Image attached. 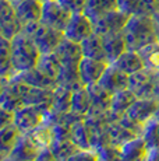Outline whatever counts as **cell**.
<instances>
[{
  "mask_svg": "<svg viewBox=\"0 0 159 161\" xmlns=\"http://www.w3.org/2000/svg\"><path fill=\"white\" fill-rule=\"evenodd\" d=\"M109 64L110 63L106 60L82 58V60L78 64V74H80L81 83L84 86H87V87L92 84H98Z\"/></svg>",
  "mask_w": 159,
  "mask_h": 161,
  "instance_id": "12",
  "label": "cell"
},
{
  "mask_svg": "<svg viewBox=\"0 0 159 161\" xmlns=\"http://www.w3.org/2000/svg\"><path fill=\"white\" fill-rule=\"evenodd\" d=\"M39 148L31 142V139L27 135H21L16 146L11 148V151L0 161H35L39 154Z\"/></svg>",
  "mask_w": 159,
  "mask_h": 161,
  "instance_id": "15",
  "label": "cell"
},
{
  "mask_svg": "<svg viewBox=\"0 0 159 161\" xmlns=\"http://www.w3.org/2000/svg\"><path fill=\"white\" fill-rule=\"evenodd\" d=\"M159 101L156 98H137L127 111V115L145 126L151 119H154L158 109Z\"/></svg>",
  "mask_w": 159,
  "mask_h": 161,
  "instance_id": "14",
  "label": "cell"
},
{
  "mask_svg": "<svg viewBox=\"0 0 159 161\" xmlns=\"http://www.w3.org/2000/svg\"><path fill=\"white\" fill-rule=\"evenodd\" d=\"M35 161H57V160H56V157L52 154V151L49 150V148H46V150L39 151V154L35 158Z\"/></svg>",
  "mask_w": 159,
  "mask_h": 161,
  "instance_id": "39",
  "label": "cell"
},
{
  "mask_svg": "<svg viewBox=\"0 0 159 161\" xmlns=\"http://www.w3.org/2000/svg\"><path fill=\"white\" fill-rule=\"evenodd\" d=\"M140 55L142 58L144 67L151 70L152 73H159V42L146 46L140 51Z\"/></svg>",
  "mask_w": 159,
  "mask_h": 161,
  "instance_id": "33",
  "label": "cell"
},
{
  "mask_svg": "<svg viewBox=\"0 0 159 161\" xmlns=\"http://www.w3.org/2000/svg\"><path fill=\"white\" fill-rule=\"evenodd\" d=\"M158 28H159V27H158ZM158 42H159V34H158Z\"/></svg>",
  "mask_w": 159,
  "mask_h": 161,
  "instance_id": "45",
  "label": "cell"
},
{
  "mask_svg": "<svg viewBox=\"0 0 159 161\" xmlns=\"http://www.w3.org/2000/svg\"><path fill=\"white\" fill-rule=\"evenodd\" d=\"M158 34L159 28L154 15H133L123 30L127 49L136 52L158 42Z\"/></svg>",
  "mask_w": 159,
  "mask_h": 161,
  "instance_id": "1",
  "label": "cell"
},
{
  "mask_svg": "<svg viewBox=\"0 0 159 161\" xmlns=\"http://www.w3.org/2000/svg\"><path fill=\"white\" fill-rule=\"evenodd\" d=\"M71 15L73 14L64 7L62 3H59L57 0H50V2L44 3V6H42L41 23L50 27V28L64 32Z\"/></svg>",
  "mask_w": 159,
  "mask_h": 161,
  "instance_id": "5",
  "label": "cell"
},
{
  "mask_svg": "<svg viewBox=\"0 0 159 161\" xmlns=\"http://www.w3.org/2000/svg\"><path fill=\"white\" fill-rule=\"evenodd\" d=\"M155 2H156V13L154 14V17H155V20H156V24L159 27V0H155Z\"/></svg>",
  "mask_w": 159,
  "mask_h": 161,
  "instance_id": "42",
  "label": "cell"
},
{
  "mask_svg": "<svg viewBox=\"0 0 159 161\" xmlns=\"http://www.w3.org/2000/svg\"><path fill=\"white\" fill-rule=\"evenodd\" d=\"M102 41H103V48H105L106 58H108L109 63H113L124 51H127V45H126V39H124V35H123V31L102 36Z\"/></svg>",
  "mask_w": 159,
  "mask_h": 161,
  "instance_id": "23",
  "label": "cell"
},
{
  "mask_svg": "<svg viewBox=\"0 0 159 161\" xmlns=\"http://www.w3.org/2000/svg\"><path fill=\"white\" fill-rule=\"evenodd\" d=\"M154 119L159 120V104H158V109H156V112H155V116H154Z\"/></svg>",
  "mask_w": 159,
  "mask_h": 161,
  "instance_id": "43",
  "label": "cell"
},
{
  "mask_svg": "<svg viewBox=\"0 0 159 161\" xmlns=\"http://www.w3.org/2000/svg\"><path fill=\"white\" fill-rule=\"evenodd\" d=\"M17 74L11 62V41L0 36V79L7 81Z\"/></svg>",
  "mask_w": 159,
  "mask_h": 161,
  "instance_id": "24",
  "label": "cell"
},
{
  "mask_svg": "<svg viewBox=\"0 0 159 161\" xmlns=\"http://www.w3.org/2000/svg\"><path fill=\"white\" fill-rule=\"evenodd\" d=\"M98 161H120V148L113 146H105L98 150Z\"/></svg>",
  "mask_w": 159,
  "mask_h": 161,
  "instance_id": "36",
  "label": "cell"
},
{
  "mask_svg": "<svg viewBox=\"0 0 159 161\" xmlns=\"http://www.w3.org/2000/svg\"><path fill=\"white\" fill-rule=\"evenodd\" d=\"M145 161H159V148H149Z\"/></svg>",
  "mask_w": 159,
  "mask_h": 161,
  "instance_id": "40",
  "label": "cell"
},
{
  "mask_svg": "<svg viewBox=\"0 0 159 161\" xmlns=\"http://www.w3.org/2000/svg\"><path fill=\"white\" fill-rule=\"evenodd\" d=\"M41 52L35 42L23 31L11 39V62L17 73L36 67Z\"/></svg>",
  "mask_w": 159,
  "mask_h": 161,
  "instance_id": "2",
  "label": "cell"
},
{
  "mask_svg": "<svg viewBox=\"0 0 159 161\" xmlns=\"http://www.w3.org/2000/svg\"><path fill=\"white\" fill-rule=\"evenodd\" d=\"M128 90L137 98H155V73L148 69H141L140 72L128 76Z\"/></svg>",
  "mask_w": 159,
  "mask_h": 161,
  "instance_id": "8",
  "label": "cell"
},
{
  "mask_svg": "<svg viewBox=\"0 0 159 161\" xmlns=\"http://www.w3.org/2000/svg\"><path fill=\"white\" fill-rule=\"evenodd\" d=\"M117 8V0H87L84 14H87L91 20L95 21L99 17Z\"/></svg>",
  "mask_w": 159,
  "mask_h": 161,
  "instance_id": "31",
  "label": "cell"
},
{
  "mask_svg": "<svg viewBox=\"0 0 159 161\" xmlns=\"http://www.w3.org/2000/svg\"><path fill=\"white\" fill-rule=\"evenodd\" d=\"M42 6H44V3H41L39 0H23L21 3L14 6L21 27L41 21Z\"/></svg>",
  "mask_w": 159,
  "mask_h": 161,
  "instance_id": "17",
  "label": "cell"
},
{
  "mask_svg": "<svg viewBox=\"0 0 159 161\" xmlns=\"http://www.w3.org/2000/svg\"><path fill=\"white\" fill-rule=\"evenodd\" d=\"M94 32H95L94 31V23L87 14H73L66 30H64V38L69 39V41L81 44L88 36L92 35Z\"/></svg>",
  "mask_w": 159,
  "mask_h": 161,
  "instance_id": "7",
  "label": "cell"
},
{
  "mask_svg": "<svg viewBox=\"0 0 159 161\" xmlns=\"http://www.w3.org/2000/svg\"><path fill=\"white\" fill-rule=\"evenodd\" d=\"M128 15L124 14L123 11L117 10H113L110 13L102 15L99 17L98 20L92 21L94 23V31L95 34L100 36H105L109 35V34H115V32H121L126 27L127 21H128Z\"/></svg>",
  "mask_w": 159,
  "mask_h": 161,
  "instance_id": "10",
  "label": "cell"
},
{
  "mask_svg": "<svg viewBox=\"0 0 159 161\" xmlns=\"http://www.w3.org/2000/svg\"><path fill=\"white\" fill-rule=\"evenodd\" d=\"M98 158H99V154L95 148H87V150L78 148L63 161H98Z\"/></svg>",
  "mask_w": 159,
  "mask_h": 161,
  "instance_id": "35",
  "label": "cell"
},
{
  "mask_svg": "<svg viewBox=\"0 0 159 161\" xmlns=\"http://www.w3.org/2000/svg\"><path fill=\"white\" fill-rule=\"evenodd\" d=\"M117 7L128 17L154 15L156 13V2L155 0H117Z\"/></svg>",
  "mask_w": 159,
  "mask_h": 161,
  "instance_id": "18",
  "label": "cell"
},
{
  "mask_svg": "<svg viewBox=\"0 0 159 161\" xmlns=\"http://www.w3.org/2000/svg\"><path fill=\"white\" fill-rule=\"evenodd\" d=\"M136 100H137V97L128 88L112 94L110 115L113 119H117V118H120L121 115H124Z\"/></svg>",
  "mask_w": 159,
  "mask_h": 161,
  "instance_id": "25",
  "label": "cell"
},
{
  "mask_svg": "<svg viewBox=\"0 0 159 161\" xmlns=\"http://www.w3.org/2000/svg\"><path fill=\"white\" fill-rule=\"evenodd\" d=\"M112 64L115 67H117L119 70H121L123 73L128 74V76L144 69V62H142V58H141V55H140V52L130 51V49L124 51Z\"/></svg>",
  "mask_w": 159,
  "mask_h": 161,
  "instance_id": "22",
  "label": "cell"
},
{
  "mask_svg": "<svg viewBox=\"0 0 159 161\" xmlns=\"http://www.w3.org/2000/svg\"><path fill=\"white\" fill-rule=\"evenodd\" d=\"M16 76L21 80L23 83H25L29 87H38V88H46V90H54L57 86V81H54L53 79L48 77L45 73H42L38 67L25 70V72L17 73Z\"/></svg>",
  "mask_w": 159,
  "mask_h": 161,
  "instance_id": "21",
  "label": "cell"
},
{
  "mask_svg": "<svg viewBox=\"0 0 159 161\" xmlns=\"http://www.w3.org/2000/svg\"><path fill=\"white\" fill-rule=\"evenodd\" d=\"M154 97L159 101V73L155 74V91H154Z\"/></svg>",
  "mask_w": 159,
  "mask_h": 161,
  "instance_id": "41",
  "label": "cell"
},
{
  "mask_svg": "<svg viewBox=\"0 0 159 161\" xmlns=\"http://www.w3.org/2000/svg\"><path fill=\"white\" fill-rule=\"evenodd\" d=\"M71 95H73L71 88L62 84H57L56 88L53 90V95H52L50 111L57 116L71 112Z\"/></svg>",
  "mask_w": 159,
  "mask_h": 161,
  "instance_id": "20",
  "label": "cell"
},
{
  "mask_svg": "<svg viewBox=\"0 0 159 161\" xmlns=\"http://www.w3.org/2000/svg\"><path fill=\"white\" fill-rule=\"evenodd\" d=\"M21 30L23 27L17 17L16 7L8 0H0V36L11 41Z\"/></svg>",
  "mask_w": 159,
  "mask_h": 161,
  "instance_id": "9",
  "label": "cell"
},
{
  "mask_svg": "<svg viewBox=\"0 0 159 161\" xmlns=\"http://www.w3.org/2000/svg\"><path fill=\"white\" fill-rule=\"evenodd\" d=\"M36 67H38L42 73L46 74L48 77H50L54 81H57V77H59V74H60L62 64H60V60L57 59V56L53 52V53H42L38 60Z\"/></svg>",
  "mask_w": 159,
  "mask_h": 161,
  "instance_id": "32",
  "label": "cell"
},
{
  "mask_svg": "<svg viewBox=\"0 0 159 161\" xmlns=\"http://www.w3.org/2000/svg\"><path fill=\"white\" fill-rule=\"evenodd\" d=\"M98 84L102 88H105L109 94H115L117 91L128 88V74L123 73L121 70H119L117 67H115L110 63L108 66V69L105 70L103 76L100 77Z\"/></svg>",
  "mask_w": 159,
  "mask_h": 161,
  "instance_id": "16",
  "label": "cell"
},
{
  "mask_svg": "<svg viewBox=\"0 0 159 161\" xmlns=\"http://www.w3.org/2000/svg\"><path fill=\"white\" fill-rule=\"evenodd\" d=\"M54 55L57 56V59L60 60V64H62L60 70H78L80 62L84 58L81 44L69 41L66 38L57 46V49L54 51Z\"/></svg>",
  "mask_w": 159,
  "mask_h": 161,
  "instance_id": "11",
  "label": "cell"
},
{
  "mask_svg": "<svg viewBox=\"0 0 159 161\" xmlns=\"http://www.w3.org/2000/svg\"><path fill=\"white\" fill-rule=\"evenodd\" d=\"M91 97V108L88 111L87 116H106L110 114V103L112 94H109L105 88H102L99 84L88 86Z\"/></svg>",
  "mask_w": 159,
  "mask_h": 161,
  "instance_id": "13",
  "label": "cell"
},
{
  "mask_svg": "<svg viewBox=\"0 0 159 161\" xmlns=\"http://www.w3.org/2000/svg\"><path fill=\"white\" fill-rule=\"evenodd\" d=\"M57 2L62 3L71 14L84 13L87 7V0H57Z\"/></svg>",
  "mask_w": 159,
  "mask_h": 161,
  "instance_id": "37",
  "label": "cell"
},
{
  "mask_svg": "<svg viewBox=\"0 0 159 161\" xmlns=\"http://www.w3.org/2000/svg\"><path fill=\"white\" fill-rule=\"evenodd\" d=\"M21 31H23L24 34H27V35L35 42L36 48L39 49L41 55L42 53H53L57 49V46L62 44V41L64 39L63 31L50 28V27L42 24L41 21L28 24V25H24Z\"/></svg>",
  "mask_w": 159,
  "mask_h": 161,
  "instance_id": "3",
  "label": "cell"
},
{
  "mask_svg": "<svg viewBox=\"0 0 159 161\" xmlns=\"http://www.w3.org/2000/svg\"><path fill=\"white\" fill-rule=\"evenodd\" d=\"M108 133H109V144L113 147L120 148L121 146L130 142L131 139L137 137L136 135H133L128 129H126L117 119H113L109 122L108 125Z\"/></svg>",
  "mask_w": 159,
  "mask_h": 161,
  "instance_id": "30",
  "label": "cell"
},
{
  "mask_svg": "<svg viewBox=\"0 0 159 161\" xmlns=\"http://www.w3.org/2000/svg\"><path fill=\"white\" fill-rule=\"evenodd\" d=\"M21 130L17 128L14 123L6 125L0 128V160L4 158L8 153L11 151V148L16 146V143L18 142V139L21 137Z\"/></svg>",
  "mask_w": 159,
  "mask_h": 161,
  "instance_id": "28",
  "label": "cell"
},
{
  "mask_svg": "<svg viewBox=\"0 0 159 161\" xmlns=\"http://www.w3.org/2000/svg\"><path fill=\"white\" fill-rule=\"evenodd\" d=\"M70 137L78 148H82V150L92 148L90 140V132H88L84 118H77L74 122H71V125H70Z\"/></svg>",
  "mask_w": 159,
  "mask_h": 161,
  "instance_id": "29",
  "label": "cell"
},
{
  "mask_svg": "<svg viewBox=\"0 0 159 161\" xmlns=\"http://www.w3.org/2000/svg\"><path fill=\"white\" fill-rule=\"evenodd\" d=\"M41 3H46V2H50V0H39Z\"/></svg>",
  "mask_w": 159,
  "mask_h": 161,
  "instance_id": "44",
  "label": "cell"
},
{
  "mask_svg": "<svg viewBox=\"0 0 159 161\" xmlns=\"http://www.w3.org/2000/svg\"><path fill=\"white\" fill-rule=\"evenodd\" d=\"M50 115V105H24L14 112L13 123L23 135L29 133L41 123H44Z\"/></svg>",
  "mask_w": 159,
  "mask_h": 161,
  "instance_id": "4",
  "label": "cell"
},
{
  "mask_svg": "<svg viewBox=\"0 0 159 161\" xmlns=\"http://www.w3.org/2000/svg\"><path fill=\"white\" fill-rule=\"evenodd\" d=\"M14 120V112H10V111L2 109V118H0V128L6 125H10Z\"/></svg>",
  "mask_w": 159,
  "mask_h": 161,
  "instance_id": "38",
  "label": "cell"
},
{
  "mask_svg": "<svg viewBox=\"0 0 159 161\" xmlns=\"http://www.w3.org/2000/svg\"><path fill=\"white\" fill-rule=\"evenodd\" d=\"M142 137L148 148H159V120L151 119L142 130Z\"/></svg>",
  "mask_w": 159,
  "mask_h": 161,
  "instance_id": "34",
  "label": "cell"
},
{
  "mask_svg": "<svg viewBox=\"0 0 159 161\" xmlns=\"http://www.w3.org/2000/svg\"><path fill=\"white\" fill-rule=\"evenodd\" d=\"M148 151L144 137L137 136L120 147V161H145Z\"/></svg>",
  "mask_w": 159,
  "mask_h": 161,
  "instance_id": "19",
  "label": "cell"
},
{
  "mask_svg": "<svg viewBox=\"0 0 159 161\" xmlns=\"http://www.w3.org/2000/svg\"><path fill=\"white\" fill-rule=\"evenodd\" d=\"M84 120L87 123L88 132H90L91 147L99 150L100 147L110 146L108 133V125L110 120H113L110 114L106 116H85Z\"/></svg>",
  "mask_w": 159,
  "mask_h": 161,
  "instance_id": "6",
  "label": "cell"
},
{
  "mask_svg": "<svg viewBox=\"0 0 159 161\" xmlns=\"http://www.w3.org/2000/svg\"><path fill=\"white\" fill-rule=\"evenodd\" d=\"M91 108V97L87 86L81 84L78 87L73 88L71 95V112L78 116L85 118Z\"/></svg>",
  "mask_w": 159,
  "mask_h": 161,
  "instance_id": "26",
  "label": "cell"
},
{
  "mask_svg": "<svg viewBox=\"0 0 159 161\" xmlns=\"http://www.w3.org/2000/svg\"><path fill=\"white\" fill-rule=\"evenodd\" d=\"M81 49H82V55H84V58L108 62L105 48H103L102 36L98 35V34H95V32H94L91 36H88L85 41L81 42Z\"/></svg>",
  "mask_w": 159,
  "mask_h": 161,
  "instance_id": "27",
  "label": "cell"
}]
</instances>
